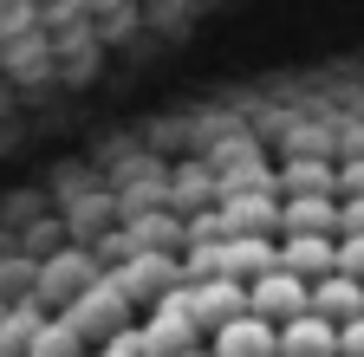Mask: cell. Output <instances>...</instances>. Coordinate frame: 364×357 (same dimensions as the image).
<instances>
[{"instance_id":"cell-2","label":"cell","mask_w":364,"mask_h":357,"mask_svg":"<svg viewBox=\"0 0 364 357\" xmlns=\"http://www.w3.org/2000/svg\"><path fill=\"white\" fill-rule=\"evenodd\" d=\"M136 331H144V357H189L196 338H202V325L189 319V292H182V286H176Z\"/></svg>"},{"instance_id":"cell-7","label":"cell","mask_w":364,"mask_h":357,"mask_svg":"<svg viewBox=\"0 0 364 357\" xmlns=\"http://www.w3.org/2000/svg\"><path fill=\"white\" fill-rule=\"evenodd\" d=\"M312 319H338V325H351V319H364V286L358 280H318L312 286Z\"/></svg>"},{"instance_id":"cell-5","label":"cell","mask_w":364,"mask_h":357,"mask_svg":"<svg viewBox=\"0 0 364 357\" xmlns=\"http://www.w3.org/2000/svg\"><path fill=\"white\" fill-rule=\"evenodd\" d=\"M208 351L215 357H280V325H267L260 312H247V319H235L228 331H215Z\"/></svg>"},{"instance_id":"cell-6","label":"cell","mask_w":364,"mask_h":357,"mask_svg":"<svg viewBox=\"0 0 364 357\" xmlns=\"http://www.w3.org/2000/svg\"><path fill=\"white\" fill-rule=\"evenodd\" d=\"M280 357H338V325H326V319H293V325H280Z\"/></svg>"},{"instance_id":"cell-3","label":"cell","mask_w":364,"mask_h":357,"mask_svg":"<svg viewBox=\"0 0 364 357\" xmlns=\"http://www.w3.org/2000/svg\"><path fill=\"white\" fill-rule=\"evenodd\" d=\"M182 292H189V319H196L202 331H228L235 319H247V312H254V292L235 286V280H202V286H182Z\"/></svg>"},{"instance_id":"cell-10","label":"cell","mask_w":364,"mask_h":357,"mask_svg":"<svg viewBox=\"0 0 364 357\" xmlns=\"http://www.w3.org/2000/svg\"><path fill=\"white\" fill-rule=\"evenodd\" d=\"M189 357H215V351H189Z\"/></svg>"},{"instance_id":"cell-4","label":"cell","mask_w":364,"mask_h":357,"mask_svg":"<svg viewBox=\"0 0 364 357\" xmlns=\"http://www.w3.org/2000/svg\"><path fill=\"white\" fill-rule=\"evenodd\" d=\"M247 292H254V312H260L267 325H293V319H306V312H312V292H306L293 273H267V280H254Z\"/></svg>"},{"instance_id":"cell-1","label":"cell","mask_w":364,"mask_h":357,"mask_svg":"<svg viewBox=\"0 0 364 357\" xmlns=\"http://www.w3.org/2000/svg\"><path fill=\"white\" fill-rule=\"evenodd\" d=\"M59 325H72L91 351H105L117 331H130V325H136V312H130V299H124L111 280H91V286H85V292L59 312Z\"/></svg>"},{"instance_id":"cell-8","label":"cell","mask_w":364,"mask_h":357,"mask_svg":"<svg viewBox=\"0 0 364 357\" xmlns=\"http://www.w3.org/2000/svg\"><path fill=\"white\" fill-rule=\"evenodd\" d=\"M33 357H91V344H85L72 325H59V319H53V325L33 338Z\"/></svg>"},{"instance_id":"cell-9","label":"cell","mask_w":364,"mask_h":357,"mask_svg":"<svg viewBox=\"0 0 364 357\" xmlns=\"http://www.w3.org/2000/svg\"><path fill=\"white\" fill-rule=\"evenodd\" d=\"M338 357H364V319L338 325Z\"/></svg>"}]
</instances>
